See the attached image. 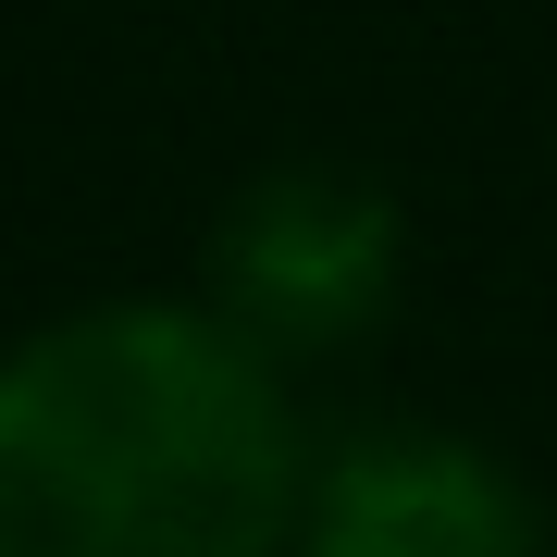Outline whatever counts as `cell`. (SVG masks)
<instances>
[{
    "mask_svg": "<svg viewBox=\"0 0 557 557\" xmlns=\"http://www.w3.org/2000/svg\"><path fill=\"white\" fill-rule=\"evenodd\" d=\"M409 285V211L384 174L359 161H260V174L223 186L211 236H199V298L236 322L260 359L310 372V359H347L397 322Z\"/></svg>",
    "mask_w": 557,
    "mask_h": 557,
    "instance_id": "cell-2",
    "label": "cell"
},
{
    "mask_svg": "<svg viewBox=\"0 0 557 557\" xmlns=\"http://www.w3.org/2000/svg\"><path fill=\"white\" fill-rule=\"evenodd\" d=\"M298 372L211 298H87L0 347V557H285Z\"/></svg>",
    "mask_w": 557,
    "mask_h": 557,
    "instance_id": "cell-1",
    "label": "cell"
},
{
    "mask_svg": "<svg viewBox=\"0 0 557 557\" xmlns=\"http://www.w3.org/2000/svg\"><path fill=\"white\" fill-rule=\"evenodd\" d=\"M285 557H557L533 471L446 421H359L310 446Z\"/></svg>",
    "mask_w": 557,
    "mask_h": 557,
    "instance_id": "cell-3",
    "label": "cell"
}]
</instances>
